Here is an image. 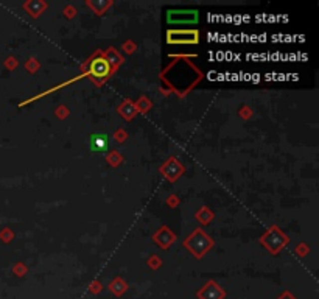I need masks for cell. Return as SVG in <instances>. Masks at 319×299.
<instances>
[{
  "mask_svg": "<svg viewBox=\"0 0 319 299\" xmlns=\"http://www.w3.org/2000/svg\"><path fill=\"white\" fill-rule=\"evenodd\" d=\"M80 70H81L83 76H87L95 86H103L114 75L109 64L100 55V50H97L91 58H87L81 64Z\"/></svg>",
  "mask_w": 319,
  "mask_h": 299,
  "instance_id": "1",
  "label": "cell"
},
{
  "mask_svg": "<svg viewBox=\"0 0 319 299\" xmlns=\"http://www.w3.org/2000/svg\"><path fill=\"white\" fill-rule=\"evenodd\" d=\"M182 245L195 259H202L215 246V242L207 232H204V229L196 228L188 234Z\"/></svg>",
  "mask_w": 319,
  "mask_h": 299,
  "instance_id": "2",
  "label": "cell"
},
{
  "mask_svg": "<svg viewBox=\"0 0 319 299\" xmlns=\"http://www.w3.org/2000/svg\"><path fill=\"white\" fill-rule=\"evenodd\" d=\"M259 243L263 246V248L270 253L271 256H277L282 250H285L288 243H290V237L287 234L280 229L277 225H271L268 228L262 236L259 237Z\"/></svg>",
  "mask_w": 319,
  "mask_h": 299,
  "instance_id": "3",
  "label": "cell"
},
{
  "mask_svg": "<svg viewBox=\"0 0 319 299\" xmlns=\"http://www.w3.org/2000/svg\"><path fill=\"white\" fill-rule=\"evenodd\" d=\"M199 30L195 28H173L167 31V44L171 45H195L199 42Z\"/></svg>",
  "mask_w": 319,
  "mask_h": 299,
  "instance_id": "4",
  "label": "cell"
},
{
  "mask_svg": "<svg viewBox=\"0 0 319 299\" xmlns=\"http://www.w3.org/2000/svg\"><path fill=\"white\" fill-rule=\"evenodd\" d=\"M159 173L167 179L168 183H176V181L185 173V167L179 161V158L170 156V158L159 167Z\"/></svg>",
  "mask_w": 319,
  "mask_h": 299,
  "instance_id": "5",
  "label": "cell"
},
{
  "mask_svg": "<svg viewBox=\"0 0 319 299\" xmlns=\"http://www.w3.org/2000/svg\"><path fill=\"white\" fill-rule=\"evenodd\" d=\"M199 11L198 9H168L167 22L171 25H185V23H198Z\"/></svg>",
  "mask_w": 319,
  "mask_h": 299,
  "instance_id": "6",
  "label": "cell"
},
{
  "mask_svg": "<svg viewBox=\"0 0 319 299\" xmlns=\"http://www.w3.org/2000/svg\"><path fill=\"white\" fill-rule=\"evenodd\" d=\"M153 242H155V245H158L160 250H170V246L177 240V236L176 234L167 226V225H162L155 234H153Z\"/></svg>",
  "mask_w": 319,
  "mask_h": 299,
  "instance_id": "7",
  "label": "cell"
},
{
  "mask_svg": "<svg viewBox=\"0 0 319 299\" xmlns=\"http://www.w3.org/2000/svg\"><path fill=\"white\" fill-rule=\"evenodd\" d=\"M196 298L198 299H224L226 292L223 290V287H220V285L216 284V281L212 279L207 284H204L196 292Z\"/></svg>",
  "mask_w": 319,
  "mask_h": 299,
  "instance_id": "8",
  "label": "cell"
},
{
  "mask_svg": "<svg viewBox=\"0 0 319 299\" xmlns=\"http://www.w3.org/2000/svg\"><path fill=\"white\" fill-rule=\"evenodd\" d=\"M100 55L103 56V59L109 64V67L112 69L114 73H116L117 69L125 62V56L120 53L116 47H108L105 50H100Z\"/></svg>",
  "mask_w": 319,
  "mask_h": 299,
  "instance_id": "9",
  "label": "cell"
},
{
  "mask_svg": "<svg viewBox=\"0 0 319 299\" xmlns=\"http://www.w3.org/2000/svg\"><path fill=\"white\" fill-rule=\"evenodd\" d=\"M22 8L30 17L37 19V17L42 16V12L47 11L48 3L45 2V0H27V2L22 3Z\"/></svg>",
  "mask_w": 319,
  "mask_h": 299,
  "instance_id": "10",
  "label": "cell"
},
{
  "mask_svg": "<svg viewBox=\"0 0 319 299\" xmlns=\"http://www.w3.org/2000/svg\"><path fill=\"white\" fill-rule=\"evenodd\" d=\"M89 148L91 151H106L109 148V136L105 133H94L89 136Z\"/></svg>",
  "mask_w": 319,
  "mask_h": 299,
  "instance_id": "11",
  "label": "cell"
},
{
  "mask_svg": "<svg viewBox=\"0 0 319 299\" xmlns=\"http://www.w3.org/2000/svg\"><path fill=\"white\" fill-rule=\"evenodd\" d=\"M84 5L91 9L95 16L101 17L105 16V12H108L114 6V0H86Z\"/></svg>",
  "mask_w": 319,
  "mask_h": 299,
  "instance_id": "12",
  "label": "cell"
},
{
  "mask_svg": "<svg viewBox=\"0 0 319 299\" xmlns=\"http://www.w3.org/2000/svg\"><path fill=\"white\" fill-rule=\"evenodd\" d=\"M117 112L119 115L122 117V119H125L126 122H131L134 120L136 117H137V109H136V105H134V101L131 98H125L120 105L117 106Z\"/></svg>",
  "mask_w": 319,
  "mask_h": 299,
  "instance_id": "13",
  "label": "cell"
},
{
  "mask_svg": "<svg viewBox=\"0 0 319 299\" xmlns=\"http://www.w3.org/2000/svg\"><path fill=\"white\" fill-rule=\"evenodd\" d=\"M213 218H215V212L207 206H201L195 212V220L201 225H210L213 222Z\"/></svg>",
  "mask_w": 319,
  "mask_h": 299,
  "instance_id": "14",
  "label": "cell"
},
{
  "mask_svg": "<svg viewBox=\"0 0 319 299\" xmlns=\"http://www.w3.org/2000/svg\"><path fill=\"white\" fill-rule=\"evenodd\" d=\"M108 289L111 290L112 295L123 296V295L126 293V290H128V284H126V281L122 279V278H114V279L111 281V284H109Z\"/></svg>",
  "mask_w": 319,
  "mask_h": 299,
  "instance_id": "15",
  "label": "cell"
},
{
  "mask_svg": "<svg viewBox=\"0 0 319 299\" xmlns=\"http://www.w3.org/2000/svg\"><path fill=\"white\" fill-rule=\"evenodd\" d=\"M134 105H136V109L139 114H147L153 109V101L147 97V95H142V97H139L136 101H134Z\"/></svg>",
  "mask_w": 319,
  "mask_h": 299,
  "instance_id": "16",
  "label": "cell"
},
{
  "mask_svg": "<svg viewBox=\"0 0 319 299\" xmlns=\"http://www.w3.org/2000/svg\"><path fill=\"white\" fill-rule=\"evenodd\" d=\"M106 162H108L111 167L117 168V167H120V165L125 162V158H123V154H122L120 151H117V150H111V151L106 154Z\"/></svg>",
  "mask_w": 319,
  "mask_h": 299,
  "instance_id": "17",
  "label": "cell"
},
{
  "mask_svg": "<svg viewBox=\"0 0 319 299\" xmlns=\"http://www.w3.org/2000/svg\"><path fill=\"white\" fill-rule=\"evenodd\" d=\"M25 69H27V72L28 73H37L39 72V69H41V62L37 61L36 58H28L27 59V62H25Z\"/></svg>",
  "mask_w": 319,
  "mask_h": 299,
  "instance_id": "18",
  "label": "cell"
},
{
  "mask_svg": "<svg viewBox=\"0 0 319 299\" xmlns=\"http://www.w3.org/2000/svg\"><path fill=\"white\" fill-rule=\"evenodd\" d=\"M112 137H114V142H117V144H125L128 137H130V134H128L125 128H119V129H116V133L112 134Z\"/></svg>",
  "mask_w": 319,
  "mask_h": 299,
  "instance_id": "19",
  "label": "cell"
},
{
  "mask_svg": "<svg viewBox=\"0 0 319 299\" xmlns=\"http://www.w3.org/2000/svg\"><path fill=\"white\" fill-rule=\"evenodd\" d=\"M122 50L125 51L126 55H133L137 51V44L133 41V39H126V41L122 44Z\"/></svg>",
  "mask_w": 319,
  "mask_h": 299,
  "instance_id": "20",
  "label": "cell"
},
{
  "mask_svg": "<svg viewBox=\"0 0 319 299\" xmlns=\"http://www.w3.org/2000/svg\"><path fill=\"white\" fill-rule=\"evenodd\" d=\"M55 115H56V119H59V120H66L67 117L70 115V109L66 105H59L55 109Z\"/></svg>",
  "mask_w": 319,
  "mask_h": 299,
  "instance_id": "21",
  "label": "cell"
},
{
  "mask_svg": "<svg viewBox=\"0 0 319 299\" xmlns=\"http://www.w3.org/2000/svg\"><path fill=\"white\" fill-rule=\"evenodd\" d=\"M147 265L151 268V270H158L162 267V259L158 256V254H153L148 257V261H147Z\"/></svg>",
  "mask_w": 319,
  "mask_h": 299,
  "instance_id": "22",
  "label": "cell"
},
{
  "mask_svg": "<svg viewBox=\"0 0 319 299\" xmlns=\"http://www.w3.org/2000/svg\"><path fill=\"white\" fill-rule=\"evenodd\" d=\"M14 232H12V229H9V228H3L2 231H0V240L2 242H5V243H9V242H12L14 240Z\"/></svg>",
  "mask_w": 319,
  "mask_h": 299,
  "instance_id": "23",
  "label": "cell"
},
{
  "mask_svg": "<svg viewBox=\"0 0 319 299\" xmlns=\"http://www.w3.org/2000/svg\"><path fill=\"white\" fill-rule=\"evenodd\" d=\"M295 253L299 256V257H305L309 253H310V245L309 243H305V242H301L296 245V248H295Z\"/></svg>",
  "mask_w": 319,
  "mask_h": 299,
  "instance_id": "24",
  "label": "cell"
},
{
  "mask_svg": "<svg viewBox=\"0 0 319 299\" xmlns=\"http://www.w3.org/2000/svg\"><path fill=\"white\" fill-rule=\"evenodd\" d=\"M12 273H14V275L19 276V278H23L28 273V267L25 265L23 262H17L14 267H12Z\"/></svg>",
  "mask_w": 319,
  "mask_h": 299,
  "instance_id": "25",
  "label": "cell"
},
{
  "mask_svg": "<svg viewBox=\"0 0 319 299\" xmlns=\"http://www.w3.org/2000/svg\"><path fill=\"white\" fill-rule=\"evenodd\" d=\"M238 115H240L243 120H249V119H252V115H254V109H252L251 106L245 105V106H241V108L238 109Z\"/></svg>",
  "mask_w": 319,
  "mask_h": 299,
  "instance_id": "26",
  "label": "cell"
},
{
  "mask_svg": "<svg viewBox=\"0 0 319 299\" xmlns=\"http://www.w3.org/2000/svg\"><path fill=\"white\" fill-rule=\"evenodd\" d=\"M62 12H64V17L66 19H75L76 17V14H78V11H76V8L73 6V5H67L66 8L62 9Z\"/></svg>",
  "mask_w": 319,
  "mask_h": 299,
  "instance_id": "27",
  "label": "cell"
},
{
  "mask_svg": "<svg viewBox=\"0 0 319 299\" xmlns=\"http://www.w3.org/2000/svg\"><path fill=\"white\" fill-rule=\"evenodd\" d=\"M181 204V200H179V197H177L176 193H171V195H168V198H167V206L168 207H171V209H176L177 206Z\"/></svg>",
  "mask_w": 319,
  "mask_h": 299,
  "instance_id": "28",
  "label": "cell"
},
{
  "mask_svg": "<svg viewBox=\"0 0 319 299\" xmlns=\"http://www.w3.org/2000/svg\"><path fill=\"white\" fill-rule=\"evenodd\" d=\"M17 66H19L17 58H14V56H8V58L5 59V67H6L8 70H14V69H17Z\"/></svg>",
  "mask_w": 319,
  "mask_h": 299,
  "instance_id": "29",
  "label": "cell"
},
{
  "mask_svg": "<svg viewBox=\"0 0 319 299\" xmlns=\"http://www.w3.org/2000/svg\"><path fill=\"white\" fill-rule=\"evenodd\" d=\"M89 290H91V293H94V295H98L103 292V285H101L100 281H92L91 285H89Z\"/></svg>",
  "mask_w": 319,
  "mask_h": 299,
  "instance_id": "30",
  "label": "cell"
},
{
  "mask_svg": "<svg viewBox=\"0 0 319 299\" xmlns=\"http://www.w3.org/2000/svg\"><path fill=\"white\" fill-rule=\"evenodd\" d=\"M277 299H296V296H295V295H293L291 292H288V290H287V292H284L282 295H280V296H279Z\"/></svg>",
  "mask_w": 319,
  "mask_h": 299,
  "instance_id": "31",
  "label": "cell"
}]
</instances>
